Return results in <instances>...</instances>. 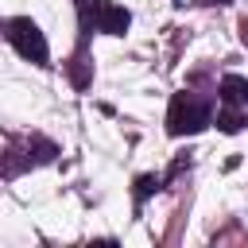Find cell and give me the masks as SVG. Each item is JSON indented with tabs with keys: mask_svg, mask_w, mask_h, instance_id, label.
<instances>
[{
	"mask_svg": "<svg viewBox=\"0 0 248 248\" xmlns=\"http://www.w3.org/2000/svg\"><path fill=\"white\" fill-rule=\"evenodd\" d=\"M213 112H209V101H202L198 93H174L170 97V108H167V136H198L202 128H209Z\"/></svg>",
	"mask_w": 248,
	"mask_h": 248,
	"instance_id": "obj_1",
	"label": "cell"
},
{
	"mask_svg": "<svg viewBox=\"0 0 248 248\" xmlns=\"http://www.w3.org/2000/svg\"><path fill=\"white\" fill-rule=\"evenodd\" d=\"M78 16H81V35H89V31L124 35L132 23V12L112 0H78Z\"/></svg>",
	"mask_w": 248,
	"mask_h": 248,
	"instance_id": "obj_2",
	"label": "cell"
},
{
	"mask_svg": "<svg viewBox=\"0 0 248 248\" xmlns=\"http://www.w3.org/2000/svg\"><path fill=\"white\" fill-rule=\"evenodd\" d=\"M4 35H8V43H12L27 62H35V66H50V50H46V39H43V31H39L35 19L16 16V19L4 23Z\"/></svg>",
	"mask_w": 248,
	"mask_h": 248,
	"instance_id": "obj_3",
	"label": "cell"
},
{
	"mask_svg": "<svg viewBox=\"0 0 248 248\" xmlns=\"http://www.w3.org/2000/svg\"><path fill=\"white\" fill-rule=\"evenodd\" d=\"M12 147H19L23 151V159L16 163V170H12V178L23 170V167H43V163H54L58 159V143L54 140H46V136H27V140H12Z\"/></svg>",
	"mask_w": 248,
	"mask_h": 248,
	"instance_id": "obj_4",
	"label": "cell"
},
{
	"mask_svg": "<svg viewBox=\"0 0 248 248\" xmlns=\"http://www.w3.org/2000/svg\"><path fill=\"white\" fill-rule=\"evenodd\" d=\"M217 93H221V105L244 108V105H248V78H240V74H225L221 85H217Z\"/></svg>",
	"mask_w": 248,
	"mask_h": 248,
	"instance_id": "obj_5",
	"label": "cell"
},
{
	"mask_svg": "<svg viewBox=\"0 0 248 248\" xmlns=\"http://www.w3.org/2000/svg\"><path fill=\"white\" fill-rule=\"evenodd\" d=\"M159 186H163V178H159V174H140V178H136V190H132L136 209H143V202H147V198H151Z\"/></svg>",
	"mask_w": 248,
	"mask_h": 248,
	"instance_id": "obj_6",
	"label": "cell"
},
{
	"mask_svg": "<svg viewBox=\"0 0 248 248\" xmlns=\"http://www.w3.org/2000/svg\"><path fill=\"white\" fill-rule=\"evenodd\" d=\"M217 128H221L225 136H236V132L244 128V112H240V108H232V105H225V112L217 116Z\"/></svg>",
	"mask_w": 248,
	"mask_h": 248,
	"instance_id": "obj_7",
	"label": "cell"
},
{
	"mask_svg": "<svg viewBox=\"0 0 248 248\" xmlns=\"http://www.w3.org/2000/svg\"><path fill=\"white\" fill-rule=\"evenodd\" d=\"M85 66H89V58H85V46H78V54H74V66H70V78H74V85H78V89H85V81H89Z\"/></svg>",
	"mask_w": 248,
	"mask_h": 248,
	"instance_id": "obj_8",
	"label": "cell"
},
{
	"mask_svg": "<svg viewBox=\"0 0 248 248\" xmlns=\"http://www.w3.org/2000/svg\"><path fill=\"white\" fill-rule=\"evenodd\" d=\"M240 39H244V46H248V19L240 23Z\"/></svg>",
	"mask_w": 248,
	"mask_h": 248,
	"instance_id": "obj_9",
	"label": "cell"
},
{
	"mask_svg": "<svg viewBox=\"0 0 248 248\" xmlns=\"http://www.w3.org/2000/svg\"><path fill=\"white\" fill-rule=\"evenodd\" d=\"M194 4H232V0H194Z\"/></svg>",
	"mask_w": 248,
	"mask_h": 248,
	"instance_id": "obj_10",
	"label": "cell"
}]
</instances>
